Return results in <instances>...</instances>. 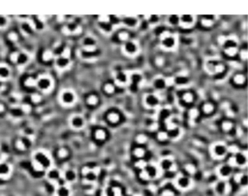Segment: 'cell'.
<instances>
[{"label":"cell","instance_id":"cell-4","mask_svg":"<svg viewBox=\"0 0 248 196\" xmlns=\"http://www.w3.org/2000/svg\"><path fill=\"white\" fill-rule=\"evenodd\" d=\"M139 51V47L136 42L127 41L123 45V52L128 55H135Z\"/></svg>","mask_w":248,"mask_h":196},{"label":"cell","instance_id":"cell-21","mask_svg":"<svg viewBox=\"0 0 248 196\" xmlns=\"http://www.w3.org/2000/svg\"><path fill=\"white\" fill-rule=\"evenodd\" d=\"M65 180L68 181H74L76 180V173L73 170H68L65 172Z\"/></svg>","mask_w":248,"mask_h":196},{"label":"cell","instance_id":"cell-30","mask_svg":"<svg viewBox=\"0 0 248 196\" xmlns=\"http://www.w3.org/2000/svg\"><path fill=\"white\" fill-rule=\"evenodd\" d=\"M236 163L237 164H239V165H243L244 163L246 162V158H245V156L242 155H237L236 157Z\"/></svg>","mask_w":248,"mask_h":196},{"label":"cell","instance_id":"cell-12","mask_svg":"<svg viewBox=\"0 0 248 196\" xmlns=\"http://www.w3.org/2000/svg\"><path fill=\"white\" fill-rule=\"evenodd\" d=\"M107 120L109 121L111 123L116 124L120 121V115L118 113H116V112H111V113H109L107 115Z\"/></svg>","mask_w":248,"mask_h":196},{"label":"cell","instance_id":"cell-38","mask_svg":"<svg viewBox=\"0 0 248 196\" xmlns=\"http://www.w3.org/2000/svg\"><path fill=\"white\" fill-rule=\"evenodd\" d=\"M41 99L42 98L39 94H33V95L31 96V100H32V102H34V103H39Z\"/></svg>","mask_w":248,"mask_h":196},{"label":"cell","instance_id":"cell-3","mask_svg":"<svg viewBox=\"0 0 248 196\" xmlns=\"http://www.w3.org/2000/svg\"><path fill=\"white\" fill-rule=\"evenodd\" d=\"M76 99H77V96L75 92H73L70 89H66L64 91H62V93L60 94L61 103L63 105H66V106H71V105L75 104Z\"/></svg>","mask_w":248,"mask_h":196},{"label":"cell","instance_id":"cell-34","mask_svg":"<svg viewBox=\"0 0 248 196\" xmlns=\"http://www.w3.org/2000/svg\"><path fill=\"white\" fill-rule=\"evenodd\" d=\"M118 38H119V40L121 41H124V42H127L129 41V34L127 32H120L119 35H118Z\"/></svg>","mask_w":248,"mask_h":196},{"label":"cell","instance_id":"cell-25","mask_svg":"<svg viewBox=\"0 0 248 196\" xmlns=\"http://www.w3.org/2000/svg\"><path fill=\"white\" fill-rule=\"evenodd\" d=\"M146 174H147L148 178H153L156 176V173H157V170L154 166H147L146 167Z\"/></svg>","mask_w":248,"mask_h":196},{"label":"cell","instance_id":"cell-18","mask_svg":"<svg viewBox=\"0 0 248 196\" xmlns=\"http://www.w3.org/2000/svg\"><path fill=\"white\" fill-rule=\"evenodd\" d=\"M100 27L105 33L109 34L111 30H113V25H111V23H99Z\"/></svg>","mask_w":248,"mask_h":196},{"label":"cell","instance_id":"cell-32","mask_svg":"<svg viewBox=\"0 0 248 196\" xmlns=\"http://www.w3.org/2000/svg\"><path fill=\"white\" fill-rule=\"evenodd\" d=\"M57 155H58L59 158H65V157H67V155H68V150H66V149H60V150H58Z\"/></svg>","mask_w":248,"mask_h":196},{"label":"cell","instance_id":"cell-20","mask_svg":"<svg viewBox=\"0 0 248 196\" xmlns=\"http://www.w3.org/2000/svg\"><path fill=\"white\" fill-rule=\"evenodd\" d=\"M98 97H97L96 95H94V94H91V95H89L88 97H87V99H86V102L88 105H90V106H95V105L98 104Z\"/></svg>","mask_w":248,"mask_h":196},{"label":"cell","instance_id":"cell-43","mask_svg":"<svg viewBox=\"0 0 248 196\" xmlns=\"http://www.w3.org/2000/svg\"><path fill=\"white\" fill-rule=\"evenodd\" d=\"M176 22H179V17H172L170 19V22L172 23H174V22H176Z\"/></svg>","mask_w":248,"mask_h":196},{"label":"cell","instance_id":"cell-2","mask_svg":"<svg viewBox=\"0 0 248 196\" xmlns=\"http://www.w3.org/2000/svg\"><path fill=\"white\" fill-rule=\"evenodd\" d=\"M52 85H54V83H52L51 78L48 76L40 77L36 82V86L42 91H48L50 89H51Z\"/></svg>","mask_w":248,"mask_h":196},{"label":"cell","instance_id":"cell-19","mask_svg":"<svg viewBox=\"0 0 248 196\" xmlns=\"http://www.w3.org/2000/svg\"><path fill=\"white\" fill-rule=\"evenodd\" d=\"M189 179L186 177H181L180 179H179V181H177V184L179 185V187L181 188H186L188 185H189Z\"/></svg>","mask_w":248,"mask_h":196},{"label":"cell","instance_id":"cell-5","mask_svg":"<svg viewBox=\"0 0 248 196\" xmlns=\"http://www.w3.org/2000/svg\"><path fill=\"white\" fill-rule=\"evenodd\" d=\"M70 124L74 129H82L85 124V118L80 115H75L70 118Z\"/></svg>","mask_w":248,"mask_h":196},{"label":"cell","instance_id":"cell-7","mask_svg":"<svg viewBox=\"0 0 248 196\" xmlns=\"http://www.w3.org/2000/svg\"><path fill=\"white\" fill-rule=\"evenodd\" d=\"M129 80H130L129 76L124 72H118L116 75V82L117 85H119V86L127 85Z\"/></svg>","mask_w":248,"mask_h":196},{"label":"cell","instance_id":"cell-17","mask_svg":"<svg viewBox=\"0 0 248 196\" xmlns=\"http://www.w3.org/2000/svg\"><path fill=\"white\" fill-rule=\"evenodd\" d=\"M107 137V132L104 130L102 128H98L97 130L95 131V138L97 140H99V141H103Z\"/></svg>","mask_w":248,"mask_h":196},{"label":"cell","instance_id":"cell-23","mask_svg":"<svg viewBox=\"0 0 248 196\" xmlns=\"http://www.w3.org/2000/svg\"><path fill=\"white\" fill-rule=\"evenodd\" d=\"M153 85H154V86L157 89H162L165 87L166 82H165V80H163V79H156L154 83H153Z\"/></svg>","mask_w":248,"mask_h":196},{"label":"cell","instance_id":"cell-10","mask_svg":"<svg viewBox=\"0 0 248 196\" xmlns=\"http://www.w3.org/2000/svg\"><path fill=\"white\" fill-rule=\"evenodd\" d=\"M29 61V55L25 54V52H17V58H16V63L19 65H24Z\"/></svg>","mask_w":248,"mask_h":196},{"label":"cell","instance_id":"cell-14","mask_svg":"<svg viewBox=\"0 0 248 196\" xmlns=\"http://www.w3.org/2000/svg\"><path fill=\"white\" fill-rule=\"evenodd\" d=\"M123 23L128 27H135L138 24V20L134 17H127L123 19Z\"/></svg>","mask_w":248,"mask_h":196},{"label":"cell","instance_id":"cell-44","mask_svg":"<svg viewBox=\"0 0 248 196\" xmlns=\"http://www.w3.org/2000/svg\"><path fill=\"white\" fill-rule=\"evenodd\" d=\"M4 110H5V107L3 106V104L0 103V113H2V112L4 111Z\"/></svg>","mask_w":248,"mask_h":196},{"label":"cell","instance_id":"cell-16","mask_svg":"<svg viewBox=\"0 0 248 196\" xmlns=\"http://www.w3.org/2000/svg\"><path fill=\"white\" fill-rule=\"evenodd\" d=\"M83 48H95V40L92 37H86L83 39Z\"/></svg>","mask_w":248,"mask_h":196},{"label":"cell","instance_id":"cell-24","mask_svg":"<svg viewBox=\"0 0 248 196\" xmlns=\"http://www.w3.org/2000/svg\"><path fill=\"white\" fill-rule=\"evenodd\" d=\"M56 194L57 196H69L70 190L66 187H60L56 190Z\"/></svg>","mask_w":248,"mask_h":196},{"label":"cell","instance_id":"cell-22","mask_svg":"<svg viewBox=\"0 0 248 196\" xmlns=\"http://www.w3.org/2000/svg\"><path fill=\"white\" fill-rule=\"evenodd\" d=\"M231 167L230 166H223L220 168V175H221L222 177H228L230 176V174H231Z\"/></svg>","mask_w":248,"mask_h":196},{"label":"cell","instance_id":"cell-29","mask_svg":"<svg viewBox=\"0 0 248 196\" xmlns=\"http://www.w3.org/2000/svg\"><path fill=\"white\" fill-rule=\"evenodd\" d=\"M8 24V19L5 16L0 15V28H5Z\"/></svg>","mask_w":248,"mask_h":196},{"label":"cell","instance_id":"cell-8","mask_svg":"<svg viewBox=\"0 0 248 196\" xmlns=\"http://www.w3.org/2000/svg\"><path fill=\"white\" fill-rule=\"evenodd\" d=\"M11 166L6 162H0V178H7L11 174Z\"/></svg>","mask_w":248,"mask_h":196},{"label":"cell","instance_id":"cell-13","mask_svg":"<svg viewBox=\"0 0 248 196\" xmlns=\"http://www.w3.org/2000/svg\"><path fill=\"white\" fill-rule=\"evenodd\" d=\"M213 152H214V155H215L216 156L221 157V156H223L224 155H226L227 149H226L225 146H223V145H221V144H218V145H216V146L214 147Z\"/></svg>","mask_w":248,"mask_h":196},{"label":"cell","instance_id":"cell-33","mask_svg":"<svg viewBox=\"0 0 248 196\" xmlns=\"http://www.w3.org/2000/svg\"><path fill=\"white\" fill-rule=\"evenodd\" d=\"M51 58H52V52L51 51H46L43 54V60L50 61Z\"/></svg>","mask_w":248,"mask_h":196},{"label":"cell","instance_id":"cell-41","mask_svg":"<svg viewBox=\"0 0 248 196\" xmlns=\"http://www.w3.org/2000/svg\"><path fill=\"white\" fill-rule=\"evenodd\" d=\"M181 20H182V22H184V23H185V22H190V23H191L193 20H192V17H191L190 16H183L182 17H181Z\"/></svg>","mask_w":248,"mask_h":196},{"label":"cell","instance_id":"cell-27","mask_svg":"<svg viewBox=\"0 0 248 196\" xmlns=\"http://www.w3.org/2000/svg\"><path fill=\"white\" fill-rule=\"evenodd\" d=\"M104 90L108 94H113L114 92V86L113 83H107V85H105V86H104Z\"/></svg>","mask_w":248,"mask_h":196},{"label":"cell","instance_id":"cell-39","mask_svg":"<svg viewBox=\"0 0 248 196\" xmlns=\"http://www.w3.org/2000/svg\"><path fill=\"white\" fill-rule=\"evenodd\" d=\"M8 37H9L10 41H13V42H17V38H19V36H17V34L16 32H11L9 34Z\"/></svg>","mask_w":248,"mask_h":196},{"label":"cell","instance_id":"cell-31","mask_svg":"<svg viewBox=\"0 0 248 196\" xmlns=\"http://www.w3.org/2000/svg\"><path fill=\"white\" fill-rule=\"evenodd\" d=\"M225 189H226V185L224 183H219V184H217V185H216V191H217L219 194H222L223 192L225 191Z\"/></svg>","mask_w":248,"mask_h":196},{"label":"cell","instance_id":"cell-1","mask_svg":"<svg viewBox=\"0 0 248 196\" xmlns=\"http://www.w3.org/2000/svg\"><path fill=\"white\" fill-rule=\"evenodd\" d=\"M51 159L44 152H37L34 155V164H36L38 169L43 170L45 168L50 167L51 165Z\"/></svg>","mask_w":248,"mask_h":196},{"label":"cell","instance_id":"cell-26","mask_svg":"<svg viewBox=\"0 0 248 196\" xmlns=\"http://www.w3.org/2000/svg\"><path fill=\"white\" fill-rule=\"evenodd\" d=\"M48 177L50 178L51 180H57L59 178V172L55 169H51L48 171Z\"/></svg>","mask_w":248,"mask_h":196},{"label":"cell","instance_id":"cell-15","mask_svg":"<svg viewBox=\"0 0 248 196\" xmlns=\"http://www.w3.org/2000/svg\"><path fill=\"white\" fill-rule=\"evenodd\" d=\"M162 44H163V46L165 47V48L171 49V48H173L174 45V39L172 36H167V37H165L163 39Z\"/></svg>","mask_w":248,"mask_h":196},{"label":"cell","instance_id":"cell-37","mask_svg":"<svg viewBox=\"0 0 248 196\" xmlns=\"http://www.w3.org/2000/svg\"><path fill=\"white\" fill-rule=\"evenodd\" d=\"M36 80H34L32 78H28L25 81V86H36Z\"/></svg>","mask_w":248,"mask_h":196},{"label":"cell","instance_id":"cell-36","mask_svg":"<svg viewBox=\"0 0 248 196\" xmlns=\"http://www.w3.org/2000/svg\"><path fill=\"white\" fill-rule=\"evenodd\" d=\"M179 135V129H177V128L172 129V130H170V132H169V136H170V137H172V138H176Z\"/></svg>","mask_w":248,"mask_h":196},{"label":"cell","instance_id":"cell-9","mask_svg":"<svg viewBox=\"0 0 248 196\" xmlns=\"http://www.w3.org/2000/svg\"><path fill=\"white\" fill-rule=\"evenodd\" d=\"M55 64H56V67L58 69H61V70L65 69V68H67L70 64V59L68 57L60 55V57H57L56 60H55Z\"/></svg>","mask_w":248,"mask_h":196},{"label":"cell","instance_id":"cell-42","mask_svg":"<svg viewBox=\"0 0 248 196\" xmlns=\"http://www.w3.org/2000/svg\"><path fill=\"white\" fill-rule=\"evenodd\" d=\"M22 110L23 112H25V113H26V112L28 113V112H30V106H29V105H24Z\"/></svg>","mask_w":248,"mask_h":196},{"label":"cell","instance_id":"cell-35","mask_svg":"<svg viewBox=\"0 0 248 196\" xmlns=\"http://www.w3.org/2000/svg\"><path fill=\"white\" fill-rule=\"evenodd\" d=\"M134 155H135L136 156H137V157H142V156L145 155V150H142V148H138V149L135 150Z\"/></svg>","mask_w":248,"mask_h":196},{"label":"cell","instance_id":"cell-6","mask_svg":"<svg viewBox=\"0 0 248 196\" xmlns=\"http://www.w3.org/2000/svg\"><path fill=\"white\" fill-rule=\"evenodd\" d=\"M145 103L148 108H154L159 104V99L154 94H148L145 98Z\"/></svg>","mask_w":248,"mask_h":196},{"label":"cell","instance_id":"cell-28","mask_svg":"<svg viewBox=\"0 0 248 196\" xmlns=\"http://www.w3.org/2000/svg\"><path fill=\"white\" fill-rule=\"evenodd\" d=\"M172 161H171L170 159H163L162 160V162H161V166L163 169H165V170H168V169H170L171 167H172Z\"/></svg>","mask_w":248,"mask_h":196},{"label":"cell","instance_id":"cell-11","mask_svg":"<svg viewBox=\"0 0 248 196\" xmlns=\"http://www.w3.org/2000/svg\"><path fill=\"white\" fill-rule=\"evenodd\" d=\"M10 75H11V71L8 66L0 64V80H7Z\"/></svg>","mask_w":248,"mask_h":196},{"label":"cell","instance_id":"cell-40","mask_svg":"<svg viewBox=\"0 0 248 196\" xmlns=\"http://www.w3.org/2000/svg\"><path fill=\"white\" fill-rule=\"evenodd\" d=\"M212 109H213V107H212L211 104H207L204 108V111L205 112V113H210V112L212 111Z\"/></svg>","mask_w":248,"mask_h":196}]
</instances>
